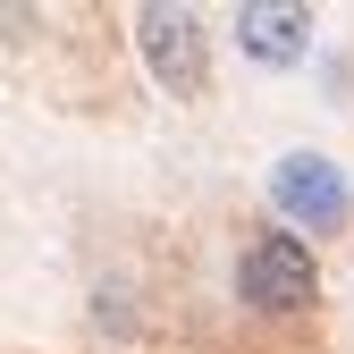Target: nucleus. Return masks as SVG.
I'll list each match as a JSON object with an SVG mask.
<instances>
[{
    "instance_id": "nucleus-3",
    "label": "nucleus",
    "mask_w": 354,
    "mask_h": 354,
    "mask_svg": "<svg viewBox=\"0 0 354 354\" xmlns=\"http://www.w3.org/2000/svg\"><path fill=\"white\" fill-rule=\"evenodd\" d=\"M270 194H279V211L304 219L313 236H337V228H346V211H354L337 160H321V152H287V160L270 169Z\"/></svg>"
},
{
    "instance_id": "nucleus-4",
    "label": "nucleus",
    "mask_w": 354,
    "mask_h": 354,
    "mask_svg": "<svg viewBox=\"0 0 354 354\" xmlns=\"http://www.w3.org/2000/svg\"><path fill=\"white\" fill-rule=\"evenodd\" d=\"M236 42H245V59H261V68H295L304 42H313V17H304L295 0H245V9H236Z\"/></svg>"
},
{
    "instance_id": "nucleus-2",
    "label": "nucleus",
    "mask_w": 354,
    "mask_h": 354,
    "mask_svg": "<svg viewBox=\"0 0 354 354\" xmlns=\"http://www.w3.org/2000/svg\"><path fill=\"white\" fill-rule=\"evenodd\" d=\"M136 51L152 59V76L169 84L177 102L203 93V17H194V9H169V0L136 9Z\"/></svg>"
},
{
    "instance_id": "nucleus-1",
    "label": "nucleus",
    "mask_w": 354,
    "mask_h": 354,
    "mask_svg": "<svg viewBox=\"0 0 354 354\" xmlns=\"http://www.w3.org/2000/svg\"><path fill=\"white\" fill-rule=\"evenodd\" d=\"M236 287H245L253 313H313L321 304V270L295 236H253L245 261H236Z\"/></svg>"
}]
</instances>
